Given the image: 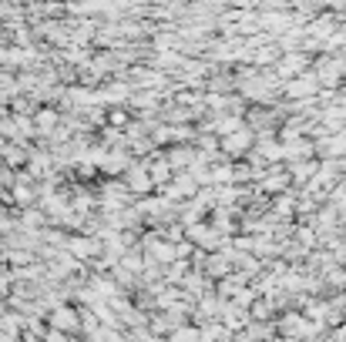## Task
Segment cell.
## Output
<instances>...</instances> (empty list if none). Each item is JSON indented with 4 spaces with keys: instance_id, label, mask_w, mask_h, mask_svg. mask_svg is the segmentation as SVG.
Masks as SVG:
<instances>
[{
    "instance_id": "1",
    "label": "cell",
    "mask_w": 346,
    "mask_h": 342,
    "mask_svg": "<svg viewBox=\"0 0 346 342\" xmlns=\"http://www.w3.org/2000/svg\"><path fill=\"white\" fill-rule=\"evenodd\" d=\"M51 319H54V325H57V329H74V315H71L67 309H57L54 315H51Z\"/></svg>"
}]
</instances>
